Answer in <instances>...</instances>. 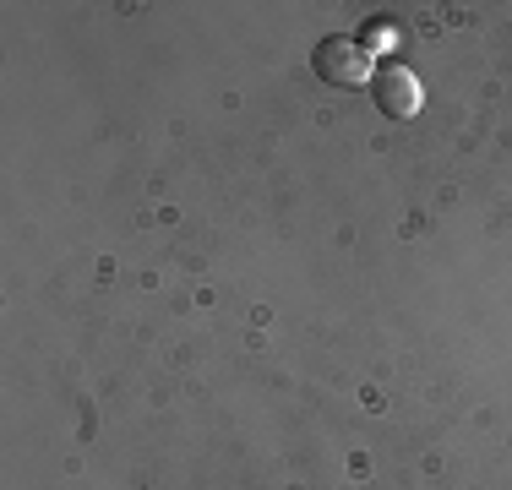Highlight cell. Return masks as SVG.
I'll return each mask as SVG.
<instances>
[{"label":"cell","mask_w":512,"mask_h":490,"mask_svg":"<svg viewBox=\"0 0 512 490\" xmlns=\"http://www.w3.org/2000/svg\"><path fill=\"white\" fill-rule=\"evenodd\" d=\"M316 77L333 82V88H360V82H371V55L360 49V39H344V33H333V39L316 44Z\"/></svg>","instance_id":"6da1fadb"},{"label":"cell","mask_w":512,"mask_h":490,"mask_svg":"<svg viewBox=\"0 0 512 490\" xmlns=\"http://www.w3.org/2000/svg\"><path fill=\"white\" fill-rule=\"evenodd\" d=\"M371 98H376V109H382V115L414 120V115H420V77L393 60V66H382V71L371 77Z\"/></svg>","instance_id":"7a4b0ae2"},{"label":"cell","mask_w":512,"mask_h":490,"mask_svg":"<svg viewBox=\"0 0 512 490\" xmlns=\"http://www.w3.org/2000/svg\"><path fill=\"white\" fill-rule=\"evenodd\" d=\"M360 49H365V55H371V49H393V28H387V22H365Z\"/></svg>","instance_id":"3957f363"}]
</instances>
